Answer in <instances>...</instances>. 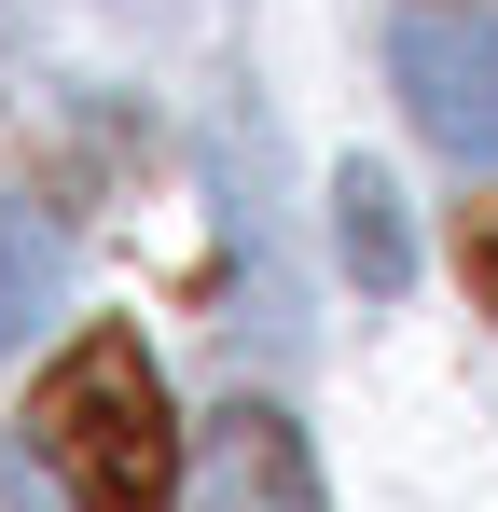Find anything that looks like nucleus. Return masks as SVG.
<instances>
[{"mask_svg":"<svg viewBox=\"0 0 498 512\" xmlns=\"http://www.w3.org/2000/svg\"><path fill=\"white\" fill-rule=\"evenodd\" d=\"M28 443L42 471L70 485V512H180V416H166V374L139 333L56 346V374L28 388Z\"/></svg>","mask_w":498,"mask_h":512,"instance_id":"f257e3e1","label":"nucleus"},{"mask_svg":"<svg viewBox=\"0 0 498 512\" xmlns=\"http://www.w3.org/2000/svg\"><path fill=\"white\" fill-rule=\"evenodd\" d=\"M42 305H56V236H42L28 208H0V346L28 333Z\"/></svg>","mask_w":498,"mask_h":512,"instance_id":"39448f33","label":"nucleus"},{"mask_svg":"<svg viewBox=\"0 0 498 512\" xmlns=\"http://www.w3.org/2000/svg\"><path fill=\"white\" fill-rule=\"evenodd\" d=\"M180 512H332V499H319V457H305V429L277 402H222Z\"/></svg>","mask_w":498,"mask_h":512,"instance_id":"7ed1b4c3","label":"nucleus"},{"mask_svg":"<svg viewBox=\"0 0 498 512\" xmlns=\"http://www.w3.org/2000/svg\"><path fill=\"white\" fill-rule=\"evenodd\" d=\"M332 236H346V263H360V291H402V194H388V167H346L332 180Z\"/></svg>","mask_w":498,"mask_h":512,"instance_id":"20e7f679","label":"nucleus"},{"mask_svg":"<svg viewBox=\"0 0 498 512\" xmlns=\"http://www.w3.org/2000/svg\"><path fill=\"white\" fill-rule=\"evenodd\" d=\"M457 277H471V305L498 319V194H471V208H457Z\"/></svg>","mask_w":498,"mask_h":512,"instance_id":"423d86ee","label":"nucleus"},{"mask_svg":"<svg viewBox=\"0 0 498 512\" xmlns=\"http://www.w3.org/2000/svg\"><path fill=\"white\" fill-rule=\"evenodd\" d=\"M388 84L457 167H498V14H402Z\"/></svg>","mask_w":498,"mask_h":512,"instance_id":"f03ea898","label":"nucleus"}]
</instances>
